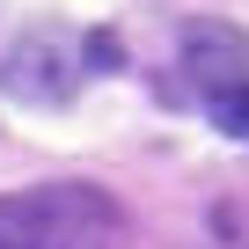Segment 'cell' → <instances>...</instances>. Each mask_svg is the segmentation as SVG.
<instances>
[{
    "label": "cell",
    "instance_id": "cell-1",
    "mask_svg": "<svg viewBox=\"0 0 249 249\" xmlns=\"http://www.w3.org/2000/svg\"><path fill=\"white\" fill-rule=\"evenodd\" d=\"M124 213L95 183H37L0 198V249H117Z\"/></svg>",
    "mask_w": 249,
    "mask_h": 249
},
{
    "label": "cell",
    "instance_id": "cell-2",
    "mask_svg": "<svg viewBox=\"0 0 249 249\" xmlns=\"http://www.w3.org/2000/svg\"><path fill=\"white\" fill-rule=\"evenodd\" d=\"M183 59H191L205 103L249 95V37L234 22H183Z\"/></svg>",
    "mask_w": 249,
    "mask_h": 249
},
{
    "label": "cell",
    "instance_id": "cell-3",
    "mask_svg": "<svg viewBox=\"0 0 249 249\" xmlns=\"http://www.w3.org/2000/svg\"><path fill=\"white\" fill-rule=\"evenodd\" d=\"M213 117L227 124V132H242V140H249V95H227V103H213Z\"/></svg>",
    "mask_w": 249,
    "mask_h": 249
}]
</instances>
